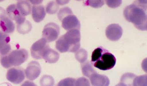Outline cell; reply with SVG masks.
<instances>
[{
	"instance_id": "6da1fadb",
	"label": "cell",
	"mask_w": 147,
	"mask_h": 86,
	"mask_svg": "<svg viewBox=\"0 0 147 86\" xmlns=\"http://www.w3.org/2000/svg\"><path fill=\"white\" fill-rule=\"evenodd\" d=\"M147 1H136L125 8L123 15L128 22L132 23L138 30L147 29Z\"/></svg>"
},
{
	"instance_id": "ffe728a7",
	"label": "cell",
	"mask_w": 147,
	"mask_h": 86,
	"mask_svg": "<svg viewBox=\"0 0 147 86\" xmlns=\"http://www.w3.org/2000/svg\"><path fill=\"white\" fill-rule=\"evenodd\" d=\"M75 58L81 64L86 61L88 58V52L86 50L81 48L78 50L75 54Z\"/></svg>"
},
{
	"instance_id": "5bb4252c",
	"label": "cell",
	"mask_w": 147,
	"mask_h": 86,
	"mask_svg": "<svg viewBox=\"0 0 147 86\" xmlns=\"http://www.w3.org/2000/svg\"><path fill=\"white\" fill-rule=\"evenodd\" d=\"M0 28L3 32L10 34L14 32L15 25L10 19L5 17L0 19Z\"/></svg>"
},
{
	"instance_id": "7c38bea8",
	"label": "cell",
	"mask_w": 147,
	"mask_h": 86,
	"mask_svg": "<svg viewBox=\"0 0 147 86\" xmlns=\"http://www.w3.org/2000/svg\"><path fill=\"white\" fill-rule=\"evenodd\" d=\"M93 86H109L110 80L107 76L100 75L96 72L92 74L90 77Z\"/></svg>"
},
{
	"instance_id": "d6986e66",
	"label": "cell",
	"mask_w": 147,
	"mask_h": 86,
	"mask_svg": "<svg viewBox=\"0 0 147 86\" xmlns=\"http://www.w3.org/2000/svg\"><path fill=\"white\" fill-rule=\"evenodd\" d=\"M136 76L131 73H126L121 77L120 83L124 84L127 86H133V81Z\"/></svg>"
},
{
	"instance_id": "4fadbf2b",
	"label": "cell",
	"mask_w": 147,
	"mask_h": 86,
	"mask_svg": "<svg viewBox=\"0 0 147 86\" xmlns=\"http://www.w3.org/2000/svg\"><path fill=\"white\" fill-rule=\"evenodd\" d=\"M32 15L34 22L39 23L45 18L46 12L45 7L42 5H36L32 8Z\"/></svg>"
},
{
	"instance_id": "d6a6232c",
	"label": "cell",
	"mask_w": 147,
	"mask_h": 86,
	"mask_svg": "<svg viewBox=\"0 0 147 86\" xmlns=\"http://www.w3.org/2000/svg\"><path fill=\"white\" fill-rule=\"evenodd\" d=\"M115 86H127L123 83H119L117 84Z\"/></svg>"
},
{
	"instance_id": "4316f807",
	"label": "cell",
	"mask_w": 147,
	"mask_h": 86,
	"mask_svg": "<svg viewBox=\"0 0 147 86\" xmlns=\"http://www.w3.org/2000/svg\"><path fill=\"white\" fill-rule=\"evenodd\" d=\"M10 38L8 35L0 31V47L9 44Z\"/></svg>"
},
{
	"instance_id": "4dcf8cb0",
	"label": "cell",
	"mask_w": 147,
	"mask_h": 86,
	"mask_svg": "<svg viewBox=\"0 0 147 86\" xmlns=\"http://www.w3.org/2000/svg\"><path fill=\"white\" fill-rule=\"evenodd\" d=\"M6 14V12L5 10L2 7H0V19L5 17Z\"/></svg>"
},
{
	"instance_id": "52a82bcc",
	"label": "cell",
	"mask_w": 147,
	"mask_h": 86,
	"mask_svg": "<svg viewBox=\"0 0 147 86\" xmlns=\"http://www.w3.org/2000/svg\"><path fill=\"white\" fill-rule=\"evenodd\" d=\"M6 77L9 81L13 83H21L25 78L24 69L18 67L11 68L7 72Z\"/></svg>"
},
{
	"instance_id": "ba28073f",
	"label": "cell",
	"mask_w": 147,
	"mask_h": 86,
	"mask_svg": "<svg viewBox=\"0 0 147 86\" xmlns=\"http://www.w3.org/2000/svg\"><path fill=\"white\" fill-rule=\"evenodd\" d=\"M41 67L36 61L30 62L25 71V74L28 79L34 81L38 77L41 72Z\"/></svg>"
},
{
	"instance_id": "8fae6325",
	"label": "cell",
	"mask_w": 147,
	"mask_h": 86,
	"mask_svg": "<svg viewBox=\"0 0 147 86\" xmlns=\"http://www.w3.org/2000/svg\"><path fill=\"white\" fill-rule=\"evenodd\" d=\"M6 12L9 18L11 20L16 21L17 24H20L26 20V17L22 16L19 12L16 5L12 4L9 5L6 9Z\"/></svg>"
},
{
	"instance_id": "5b68a950",
	"label": "cell",
	"mask_w": 147,
	"mask_h": 86,
	"mask_svg": "<svg viewBox=\"0 0 147 86\" xmlns=\"http://www.w3.org/2000/svg\"><path fill=\"white\" fill-rule=\"evenodd\" d=\"M60 34V28L57 24L53 22L47 24L42 31L43 38L48 43L53 42L57 40Z\"/></svg>"
},
{
	"instance_id": "f546056e",
	"label": "cell",
	"mask_w": 147,
	"mask_h": 86,
	"mask_svg": "<svg viewBox=\"0 0 147 86\" xmlns=\"http://www.w3.org/2000/svg\"><path fill=\"white\" fill-rule=\"evenodd\" d=\"M21 86H37L33 82L27 81L24 82Z\"/></svg>"
},
{
	"instance_id": "9c48e42d",
	"label": "cell",
	"mask_w": 147,
	"mask_h": 86,
	"mask_svg": "<svg viewBox=\"0 0 147 86\" xmlns=\"http://www.w3.org/2000/svg\"><path fill=\"white\" fill-rule=\"evenodd\" d=\"M122 28L118 24L109 25L106 30V36L112 41H118L123 35Z\"/></svg>"
},
{
	"instance_id": "277c9868",
	"label": "cell",
	"mask_w": 147,
	"mask_h": 86,
	"mask_svg": "<svg viewBox=\"0 0 147 86\" xmlns=\"http://www.w3.org/2000/svg\"><path fill=\"white\" fill-rule=\"evenodd\" d=\"M28 51L21 49L13 50L7 55L1 56L0 62L3 67L8 69L21 65L28 60Z\"/></svg>"
},
{
	"instance_id": "f1b7e54d",
	"label": "cell",
	"mask_w": 147,
	"mask_h": 86,
	"mask_svg": "<svg viewBox=\"0 0 147 86\" xmlns=\"http://www.w3.org/2000/svg\"><path fill=\"white\" fill-rule=\"evenodd\" d=\"M108 6L111 8H116L120 6L121 5L122 1H105Z\"/></svg>"
},
{
	"instance_id": "d4e9b609",
	"label": "cell",
	"mask_w": 147,
	"mask_h": 86,
	"mask_svg": "<svg viewBox=\"0 0 147 86\" xmlns=\"http://www.w3.org/2000/svg\"><path fill=\"white\" fill-rule=\"evenodd\" d=\"M76 79L73 78H67L61 80L56 86H75Z\"/></svg>"
},
{
	"instance_id": "3957f363",
	"label": "cell",
	"mask_w": 147,
	"mask_h": 86,
	"mask_svg": "<svg viewBox=\"0 0 147 86\" xmlns=\"http://www.w3.org/2000/svg\"><path fill=\"white\" fill-rule=\"evenodd\" d=\"M116 63L115 56L102 47L97 48L93 52L91 64L95 67L107 71L113 69Z\"/></svg>"
},
{
	"instance_id": "2e32d148",
	"label": "cell",
	"mask_w": 147,
	"mask_h": 86,
	"mask_svg": "<svg viewBox=\"0 0 147 86\" xmlns=\"http://www.w3.org/2000/svg\"><path fill=\"white\" fill-rule=\"evenodd\" d=\"M16 6L19 12L23 17L28 15L32 11L31 5L28 1H18Z\"/></svg>"
},
{
	"instance_id": "cb8c5ba5",
	"label": "cell",
	"mask_w": 147,
	"mask_h": 86,
	"mask_svg": "<svg viewBox=\"0 0 147 86\" xmlns=\"http://www.w3.org/2000/svg\"><path fill=\"white\" fill-rule=\"evenodd\" d=\"M73 13L71 9L68 7H65L62 8L58 12L57 16L58 18L60 21L62 20L65 17L69 15H72Z\"/></svg>"
},
{
	"instance_id": "7a4b0ae2",
	"label": "cell",
	"mask_w": 147,
	"mask_h": 86,
	"mask_svg": "<svg viewBox=\"0 0 147 86\" xmlns=\"http://www.w3.org/2000/svg\"><path fill=\"white\" fill-rule=\"evenodd\" d=\"M81 33L75 29L68 31L56 42V48L61 53L76 52L80 47Z\"/></svg>"
},
{
	"instance_id": "484cf974",
	"label": "cell",
	"mask_w": 147,
	"mask_h": 86,
	"mask_svg": "<svg viewBox=\"0 0 147 86\" xmlns=\"http://www.w3.org/2000/svg\"><path fill=\"white\" fill-rule=\"evenodd\" d=\"M105 4V1H86L84 5L86 6H89L95 8H99Z\"/></svg>"
},
{
	"instance_id": "8992f818",
	"label": "cell",
	"mask_w": 147,
	"mask_h": 86,
	"mask_svg": "<svg viewBox=\"0 0 147 86\" xmlns=\"http://www.w3.org/2000/svg\"><path fill=\"white\" fill-rule=\"evenodd\" d=\"M50 48L49 45L45 39L42 38L34 43L31 48V54L33 58L39 60L42 58L44 52Z\"/></svg>"
},
{
	"instance_id": "7402d4cb",
	"label": "cell",
	"mask_w": 147,
	"mask_h": 86,
	"mask_svg": "<svg viewBox=\"0 0 147 86\" xmlns=\"http://www.w3.org/2000/svg\"><path fill=\"white\" fill-rule=\"evenodd\" d=\"M40 83L41 86H54L55 80L52 76L45 75L41 78Z\"/></svg>"
},
{
	"instance_id": "ac0fdd59",
	"label": "cell",
	"mask_w": 147,
	"mask_h": 86,
	"mask_svg": "<svg viewBox=\"0 0 147 86\" xmlns=\"http://www.w3.org/2000/svg\"><path fill=\"white\" fill-rule=\"evenodd\" d=\"M81 69L83 75L88 78H90L92 74L96 72L89 61H86L82 64Z\"/></svg>"
},
{
	"instance_id": "9a60e30c",
	"label": "cell",
	"mask_w": 147,
	"mask_h": 86,
	"mask_svg": "<svg viewBox=\"0 0 147 86\" xmlns=\"http://www.w3.org/2000/svg\"><path fill=\"white\" fill-rule=\"evenodd\" d=\"M60 54L57 52L53 49L49 48L44 52L42 58L47 62L53 64L57 62L59 59Z\"/></svg>"
},
{
	"instance_id": "30bf717a",
	"label": "cell",
	"mask_w": 147,
	"mask_h": 86,
	"mask_svg": "<svg viewBox=\"0 0 147 86\" xmlns=\"http://www.w3.org/2000/svg\"><path fill=\"white\" fill-rule=\"evenodd\" d=\"M61 22L62 26L66 30L69 31L75 29L80 30V23L77 17L74 14L65 17Z\"/></svg>"
},
{
	"instance_id": "603a6c76",
	"label": "cell",
	"mask_w": 147,
	"mask_h": 86,
	"mask_svg": "<svg viewBox=\"0 0 147 86\" xmlns=\"http://www.w3.org/2000/svg\"><path fill=\"white\" fill-rule=\"evenodd\" d=\"M133 86H147V75L136 76L133 81Z\"/></svg>"
},
{
	"instance_id": "e0dca14e",
	"label": "cell",
	"mask_w": 147,
	"mask_h": 86,
	"mask_svg": "<svg viewBox=\"0 0 147 86\" xmlns=\"http://www.w3.org/2000/svg\"><path fill=\"white\" fill-rule=\"evenodd\" d=\"M32 26L31 23L28 20H25L23 23L17 24V30L18 32L22 34H26L30 32Z\"/></svg>"
},
{
	"instance_id": "83f0119b",
	"label": "cell",
	"mask_w": 147,
	"mask_h": 86,
	"mask_svg": "<svg viewBox=\"0 0 147 86\" xmlns=\"http://www.w3.org/2000/svg\"><path fill=\"white\" fill-rule=\"evenodd\" d=\"M75 86H91L89 81L86 78L82 77L76 80Z\"/></svg>"
},
{
	"instance_id": "44dd1931",
	"label": "cell",
	"mask_w": 147,
	"mask_h": 86,
	"mask_svg": "<svg viewBox=\"0 0 147 86\" xmlns=\"http://www.w3.org/2000/svg\"><path fill=\"white\" fill-rule=\"evenodd\" d=\"M59 8V6L55 1H52L48 3L46 6V12L49 14L56 13Z\"/></svg>"
},
{
	"instance_id": "1f68e13d",
	"label": "cell",
	"mask_w": 147,
	"mask_h": 86,
	"mask_svg": "<svg viewBox=\"0 0 147 86\" xmlns=\"http://www.w3.org/2000/svg\"><path fill=\"white\" fill-rule=\"evenodd\" d=\"M0 86H12V85L8 83H5L0 84Z\"/></svg>"
}]
</instances>
